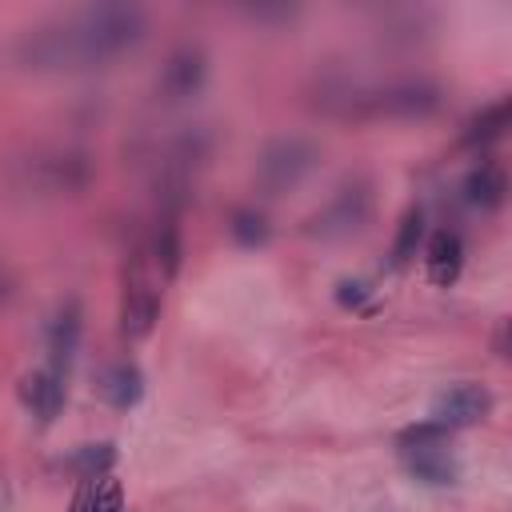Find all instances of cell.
<instances>
[{"mask_svg": "<svg viewBox=\"0 0 512 512\" xmlns=\"http://www.w3.org/2000/svg\"><path fill=\"white\" fill-rule=\"evenodd\" d=\"M148 36V16L136 4H88L68 16L44 20L28 28L12 56L24 68L36 72H60V68H92L108 64L124 52H132Z\"/></svg>", "mask_w": 512, "mask_h": 512, "instance_id": "obj_1", "label": "cell"}, {"mask_svg": "<svg viewBox=\"0 0 512 512\" xmlns=\"http://www.w3.org/2000/svg\"><path fill=\"white\" fill-rule=\"evenodd\" d=\"M340 116H388V120H424L436 116L444 104V88L424 76H400L376 88H340L324 96Z\"/></svg>", "mask_w": 512, "mask_h": 512, "instance_id": "obj_2", "label": "cell"}, {"mask_svg": "<svg viewBox=\"0 0 512 512\" xmlns=\"http://www.w3.org/2000/svg\"><path fill=\"white\" fill-rule=\"evenodd\" d=\"M12 184L36 196H80L92 184V160L80 148H36L12 164Z\"/></svg>", "mask_w": 512, "mask_h": 512, "instance_id": "obj_3", "label": "cell"}, {"mask_svg": "<svg viewBox=\"0 0 512 512\" xmlns=\"http://www.w3.org/2000/svg\"><path fill=\"white\" fill-rule=\"evenodd\" d=\"M316 164H320V148L308 136H276L264 144V152L256 160V184L268 196H280V192L296 188Z\"/></svg>", "mask_w": 512, "mask_h": 512, "instance_id": "obj_4", "label": "cell"}, {"mask_svg": "<svg viewBox=\"0 0 512 512\" xmlns=\"http://www.w3.org/2000/svg\"><path fill=\"white\" fill-rule=\"evenodd\" d=\"M372 216V192L364 180H348L312 220H308V236H320V240H344V236H356Z\"/></svg>", "mask_w": 512, "mask_h": 512, "instance_id": "obj_5", "label": "cell"}, {"mask_svg": "<svg viewBox=\"0 0 512 512\" xmlns=\"http://www.w3.org/2000/svg\"><path fill=\"white\" fill-rule=\"evenodd\" d=\"M208 80V56L200 44H180L168 52L164 68H160V80H156V92L168 100V104H184L192 100Z\"/></svg>", "mask_w": 512, "mask_h": 512, "instance_id": "obj_6", "label": "cell"}, {"mask_svg": "<svg viewBox=\"0 0 512 512\" xmlns=\"http://www.w3.org/2000/svg\"><path fill=\"white\" fill-rule=\"evenodd\" d=\"M160 316V288L144 276L140 264H132V272L124 276V296H120V332L128 340H140L156 328Z\"/></svg>", "mask_w": 512, "mask_h": 512, "instance_id": "obj_7", "label": "cell"}, {"mask_svg": "<svg viewBox=\"0 0 512 512\" xmlns=\"http://www.w3.org/2000/svg\"><path fill=\"white\" fill-rule=\"evenodd\" d=\"M488 412H492V392H488L484 384L464 380V384L444 388V392L432 400V416H428V420H436V424H444V428H468V424H480Z\"/></svg>", "mask_w": 512, "mask_h": 512, "instance_id": "obj_8", "label": "cell"}, {"mask_svg": "<svg viewBox=\"0 0 512 512\" xmlns=\"http://www.w3.org/2000/svg\"><path fill=\"white\" fill-rule=\"evenodd\" d=\"M400 464L408 468L412 480L444 488L460 480V456L452 452V440H432V444H408L400 448Z\"/></svg>", "mask_w": 512, "mask_h": 512, "instance_id": "obj_9", "label": "cell"}, {"mask_svg": "<svg viewBox=\"0 0 512 512\" xmlns=\"http://www.w3.org/2000/svg\"><path fill=\"white\" fill-rule=\"evenodd\" d=\"M80 328H84V308H80V300L76 296H68L56 312H52V320H48V368L56 372V376H68V368H72V360H76V348H80Z\"/></svg>", "mask_w": 512, "mask_h": 512, "instance_id": "obj_10", "label": "cell"}, {"mask_svg": "<svg viewBox=\"0 0 512 512\" xmlns=\"http://www.w3.org/2000/svg\"><path fill=\"white\" fill-rule=\"evenodd\" d=\"M20 404L40 420L52 424L64 408V376H56L52 368H36L20 376Z\"/></svg>", "mask_w": 512, "mask_h": 512, "instance_id": "obj_11", "label": "cell"}, {"mask_svg": "<svg viewBox=\"0 0 512 512\" xmlns=\"http://www.w3.org/2000/svg\"><path fill=\"white\" fill-rule=\"evenodd\" d=\"M96 392H100V400L108 408L128 412V408H136L144 400V372L132 360H116L96 376Z\"/></svg>", "mask_w": 512, "mask_h": 512, "instance_id": "obj_12", "label": "cell"}, {"mask_svg": "<svg viewBox=\"0 0 512 512\" xmlns=\"http://www.w3.org/2000/svg\"><path fill=\"white\" fill-rule=\"evenodd\" d=\"M424 268H428V280L432 284H440V288L456 284V276L464 268V240L452 228H440L428 240V248H424Z\"/></svg>", "mask_w": 512, "mask_h": 512, "instance_id": "obj_13", "label": "cell"}, {"mask_svg": "<svg viewBox=\"0 0 512 512\" xmlns=\"http://www.w3.org/2000/svg\"><path fill=\"white\" fill-rule=\"evenodd\" d=\"M504 196H508V176H504L500 164L484 160V164H476V168L464 176V200H468V204L492 212V208L504 204Z\"/></svg>", "mask_w": 512, "mask_h": 512, "instance_id": "obj_14", "label": "cell"}, {"mask_svg": "<svg viewBox=\"0 0 512 512\" xmlns=\"http://www.w3.org/2000/svg\"><path fill=\"white\" fill-rule=\"evenodd\" d=\"M112 464H116V444L112 440H88V444H76L68 456H60V468L80 476V480L108 476Z\"/></svg>", "mask_w": 512, "mask_h": 512, "instance_id": "obj_15", "label": "cell"}, {"mask_svg": "<svg viewBox=\"0 0 512 512\" xmlns=\"http://www.w3.org/2000/svg\"><path fill=\"white\" fill-rule=\"evenodd\" d=\"M508 96H500V100H492V104H484L468 124H464V132H460V144L464 148H484V144H492V140H500L504 136V128H508Z\"/></svg>", "mask_w": 512, "mask_h": 512, "instance_id": "obj_16", "label": "cell"}, {"mask_svg": "<svg viewBox=\"0 0 512 512\" xmlns=\"http://www.w3.org/2000/svg\"><path fill=\"white\" fill-rule=\"evenodd\" d=\"M152 260H156V268H160L164 280H172V276L180 272V224H176L172 212H164L160 224H156V236H152Z\"/></svg>", "mask_w": 512, "mask_h": 512, "instance_id": "obj_17", "label": "cell"}, {"mask_svg": "<svg viewBox=\"0 0 512 512\" xmlns=\"http://www.w3.org/2000/svg\"><path fill=\"white\" fill-rule=\"evenodd\" d=\"M228 232H232V240H236L240 248H260V244H268V236H272L268 216L256 212V208H236V212L228 216Z\"/></svg>", "mask_w": 512, "mask_h": 512, "instance_id": "obj_18", "label": "cell"}, {"mask_svg": "<svg viewBox=\"0 0 512 512\" xmlns=\"http://www.w3.org/2000/svg\"><path fill=\"white\" fill-rule=\"evenodd\" d=\"M424 240V208H408L400 216V228H396V240H392V268H404L416 248Z\"/></svg>", "mask_w": 512, "mask_h": 512, "instance_id": "obj_19", "label": "cell"}, {"mask_svg": "<svg viewBox=\"0 0 512 512\" xmlns=\"http://www.w3.org/2000/svg\"><path fill=\"white\" fill-rule=\"evenodd\" d=\"M80 484H84L88 512H124V492L112 476H96V480H80Z\"/></svg>", "mask_w": 512, "mask_h": 512, "instance_id": "obj_20", "label": "cell"}, {"mask_svg": "<svg viewBox=\"0 0 512 512\" xmlns=\"http://www.w3.org/2000/svg\"><path fill=\"white\" fill-rule=\"evenodd\" d=\"M368 296H372V288H368L364 280H340V284H336V300H340L344 308H364Z\"/></svg>", "mask_w": 512, "mask_h": 512, "instance_id": "obj_21", "label": "cell"}, {"mask_svg": "<svg viewBox=\"0 0 512 512\" xmlns=\"http://www.w3.org/2000/svg\"><path fill=\"white\" fill-rule=\"evenodd\" d=\"M244 16H252V20H292L296 16V8H264V4H256V8H244Z\"/></svg>", "mask_w": 512, "mask_h": 512, "instance_id": "obj_22", "label": "cell"}, {"mask_svg": "<svg viewBox=\"0 0 512 512\" xmlns=\"http://www.w3.org/2000/svg\"><path fill=\"white\" fill-rule=\"evenodd\" d=\"M12 292H16V284H12V276L0 268V304H8V300H12Z\"/></svg>", "mask_w": 512, "mask_h": 512, "instance_id": "obj_23", "label": "cell"}, {"mask_svg": "<svg viewBox=\"0 0 512 512\" xmlns=\"http://www.w3.org/2000/svg\"><path fill=\"white\" fill-rule=\"evenodd\" d=\"M68 512H88V500H84V484H80V492H76V500H72V508Z\"/></svg>", "mask_w": 512, "mask_h": 512, "instance_id": "obj_24", "label": "cell"}]
</instances>
